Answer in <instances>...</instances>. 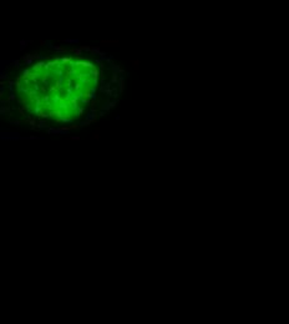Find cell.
Wrapping results in <instances>:
<instances>
[{"instance_id": "cell-1", "label": "cell", "mask_w": 289, "mask_h": 324, "mask_svg": "<svg viewBox=\"0 0 289 324\" xmlns=\"http://www.w3.org/2000/svg\"><path fill=\"white\" fill-rule=\"evenodd\" d=\"M117 81H119V74L114 72V75H112V82H117Z\"/></svg>"}, {"instance_id": "cell-3", "label": "cell", "mask_w": 289, "mask_h": 324, "mask_svg": "<svg viewBox=\"0 0 289 324\" xmlns=\"http://www.w3.org/2000/svg\"><path fill=\"white\" fill-rule=\"evenodd\" d=\"M91 52H92V54H100V50L97 48H96V49H91Z\"/></svg>"}, {"instance_id": "cell-2", "label": "cell", "mask_w": 289, "mask_h": 324, "mask_svg": "<svg viewBox=\"0 0 289 324\" xmlns=\"http://www.w3.org/2000/svg\"><path fill=\"white\" fill-rule=\"evenodd\" d=\"M119 84H120V92H122V91H123V80H122V79L120 80Z\"/></svg>"}]
</instances>
